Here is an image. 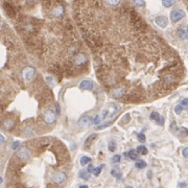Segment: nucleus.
I'll list each match as a JSON object with an SVG mask.
<instances>
[{"mask_svg": "<svg viewBox=\"0 0 188 188\" xmlns=\"http://www.w3.org/2000/svg\"><path fill=\"white\" fill-rule=\"evenodd\" d=\"M109 150H110V152H115V150H116V143L115 142H110V143H109Z\"/></svg>", "mask_w": 188, "mask_h": 188, "instance_id": "4be33fe9", "label": "nucleus"}, {"mask_svg": "<svg viewBox=\"0 0 188 188\" xmlns=\"http://www.w3.org/2000/svg\"><path fill=\"white\" fill-rule=\"evenodd\" d=\"M94 169H95V168H94L93 165L90 164L89 166H88V168H87V172H94Z\"/></svg>", "mask_w": 188, "mask_h": 188, "instance_id": "7c9ffc66", "label": "nucleus"}, {"mask_svg": "<svg viewBox=\"0 0 188 188\" xmlns=\"http://www.w3.org/2000/svg\"><path fill=\"white\" fill-rule=\"evenodd\" d=\"M13 125H14V121H13L12 119H6L4 122H3V125H4V127L6 130L11 129V127H13Z\"/></svg>", "mask_w": 188, "mask_h": 188, "instance_id": "2eb2a0df", "label": "nucleus"}, {"mask_svg": "<svg viewBox=\"0 0 188 188\" xmlns=\"http://www.w3.org/2000/svg\"><path fill=\"white\" fill-rule=\"evenodd\" d=\"M160 116H159V114H158L157 112H152V114H150V119L152 120H157L158 118H159Z\"/></svg>", "mask_w": 188, "mask_h": 188, "instance_id": "bb28decb", "label": "nucleus"}, {"mask_svg": "<svg viewBox=\"0 0 188 188\" xmlns=\"http://www.w3.org/2000/svg\"><path fill=\"white\" fill-rule=\"evenodd\" d=\"M107 110H108V117H112L114 114H116V112L118 111V108L115 103H111L110 105H109V108L107 109Z\"/></svg>", "mask_w": 188, "mask_h": 188, "instance_id": "6e6552de", "label": "nucleus"}, {"mask_svg": "<svg viewBox=\"0 0 188 188\" xmlns=\"http://www.w3.org/2000/svg\"><path fill=\"white\" fill-rule=\"evenodd\" d=\"M94 87V83L90 80H84L80 83V88L82 90H85V91H89V90H92Z\"/></svg>", "mask_w": 188, "mask_h": 188, "instance_id": "39448f33", "label": "nucleus"}, {"mask_svg": "<svg viewBox=\"0 0 188 188\" xmlns=\"http://www.w3.org/2000/svg\"><path fill=\"white\" fill-rule=\"evenodd\" d=\"M43 118H44V121L48 125H51L56 121V113L53 112V110H46L43 114Z\"/></svg>", "mask_w": 188, "mask_h": 188, "instance_id": "20e7f679", "label": "nucleus"}, {"mask_svg": "<svg viewBox=\"0 0 188 188\" xmlns=\"http://www.w3.org/2000/svg\"><path fill=\"white\" fill-rule=\"evenodd\" d=\"M137 137H138V139H139V141H140V142H144V141L146 140L145 135L142 134V133H139V134L137 135Z\"/></svg>", "mask_w": 188, "mask_h": 188, "instance_id": "a878e982", "label": "nucleus"}, {"mask_svg": "<svg viewBox=\"0 0 188 188\" xmlns=\"http://www.w3.org/2000/svg\"><path fill=\"white\" fill-rule=\"evenodd\" d=\"M135 166L139 169H142L146 166V162L145 161H143V160H137L136 163H135Z\"/></svg>", "mask_w": 188, "mask_h": 188, "instance_id": "f8f14e48", "label": "nucleus"}, {"mask_svg": "<svg viewBox=\"0 0 188 188\" xmlns=\"http://www.w3.org/2000/svg\"><path fill=\"white\" fill-rule=\"evenodd\" d=\"M96 137H97V135H96V134H92V135H90V136H88V137H87V139L85 140L84 147H85V148H89L90 146H91V144L93 143L94 139L96 138Z\"/></svg>", "mask_w": 188, "mask_h": 188, "instance_id": "1a4fd4ad", "label": "nucleus"}, {"mask_svg": "<svg viewBox=\"0 0 188 188\" xmlns=\"http://www.w3.org/2000/svg\"><path fill=\"white\" fill-rule=\"evenodd\" d=\"M103 4L109 5V6H118L120 4V1H117V0H113V1H106Z\"/></svg>", "mask_w": 188, "mask_h": 188, "instance_id": "dca6fc26", "label": "nucleus"}, {"mask_svg": "<svg viewBox=\"0 0 188 188\" xmlns=\"http://www.w3.org/2000/svg\"><path fill=\"white\" fill-rule=\"evenodd\" d=\"M181 103L183 105V106H188V98L183 99V100L181 101Z\"/></svg>", "mask_w": 188, "mask_h": 188, "instance_id": "473e14b6", "label": "nucleus"}, {"mask_svg": "<svg viewBox=\"0 0 188 188\" xmlns=\"http://www.w3.org/2000/svg\"><path fill=\"white\" fill-rule=\"evenodd\" d=\"M136 152H138V153L141 154V155H146L148 150H147V148H146L144 145H139L138 147H137Z\"/></svg>", "mask_w": 188, "mask_h": 188, "instance_id": "ddd939ff", "label": "nucleus"}, {"mask_svg": "<svg viewBox=\"0 0 188 188\" xmlns=\"http://www.w3.org/2000/svg\"><path fill=\"white\" fill-rule=\"evenodd\" d=\"M72 62L75 67H84L85 64L88 62V58L84 52H78L76 54L73 56Z\"/></svg>", "mask_w": 188, "mask_h": 188, "instance_id": "f257e3e1", "label": "nucleus"}, {"mask_svg": "<svg viewBox=\"0 0 188 188\" xmlns=\"http://www.w3.org/2000/svg\"><path fill=\"white\" fill-rule=\"evenodd\" d=\"M178 33H179V36H180V38H182V39H188V36H187L188 33H186V31H183V29H179Z\"/></svg>", "mask_w": 188, "mask_h": 188, "instance_id": "6ab92c4d", "label": "nucleus"}, {"mask_svg": "<svg viewBox=\"0 0 188 188\" xmlns=\"http://www.w3.org/2000/svg\"><path fill=\"white\" fill-rule=\"evenodd\" d=\"M66 179H67V174H65L64 172L62 170H58V172H54L53 174H51V180L54 184H63L64 182L66 181Z\"/></svg>", "mask_w": 188, "mask_h": 188, "instance_id": "f03ea898", "label": "nucleus"}, {"mask_svg": "<svg viewBox=\"0 0 188 188\" xmlns=\"http://www.w3.org/2000/svg\"><path fill=\"white\" fill-rule=\"evenodd\" d=\"M80 177L83 179V180H89L90 176H89V172H84V170H82V172H80Z\"/></svg>", "mask_w": 188, "mask_h": 188, "instance_id": "f3484780", "label": "nucleus"}, {"mask_svg": "<svg viewBox=\"0 0 188 188\" xmlns=\"http://www.w3.org/2000/svg\"><path fill=\"white\" fill-rule=\"evenodd\" d=\"M19 146H20L19 142H14V144H13V148H14V150H17V147H19Z\"/></svg>", "mask_w": 188, "mask_h": 188, "instance_id": "72a5a7b5", "label": "nucleus"}, {"mask_svg": "<svg viewBox=\"0 0 188 188\" xmlns=\"http://www.w3.org/2000/svg\"><path fill=\"white\" fill-rule=\"evenodd\" d=\"M150 174H152V172H147V176H148L147 178H148V179H150V178H152V177H150Z\"/></svg>", "mask_w": 188, "mask_h": 188, "instance_id": "4c0bfd02", "label": "nucleus"}, {"mask_svg": "<svg viewBox=\"0 0 188 188\" xmlns=\"http://www.w3.org/2000/svg\"><path fill=\"white\" fill-rule=\"evenodd\" d=\"M112 123H113V120H112V121H108V122H106V123H103V125H99V127H96V130H101V129H105V127H108V125H112Z\"/></svg>", "mask_w": 188, "mask_h": 188, "instance_id": "b1692460", "label": "nucleus"}, {"mask_svg": "<svg viewBox=\"0 0 188 188\" xmlns=\"http://www.w3.org/2000/svg\"><path fill=\"white\" fill-rule=\"evenodd\" d=\"M0 140H1V143H3V142H4V137H3L2 135L0 136Z\"/></svg>", "mask_w": 188, "mask_h": 188, "instance_id": "c9c22d12", "label": "nucleus"}, {"mask_svg": "<svg viewBox=\"0 0 188 188\" xmlns=\"http://www.w3.org/2000/svg\"><path fill=\"white\" fill-rule=\"evenodd\" d=\"M80 165L82 166H85V165H87L89 162H91V158L88 157V156H83L82 158H80Z\"/></svg>", "mask_w": 188, "mask_h": 188, "instance_id": "9b49d317", "label": "nucleus"}, {"mask_svg": "<svg viewBox=\"0 0 188 188\" xmlns=\"http://www.w3.org/2000/svg\"><path fill=\"white\" fill-rule=\"evenodd\" d=\"M56 114H60V107H59V103H56Z\"/></svg>", "mask_w": 188, "mask_h": 188, "instance_id": "f704fd0d", "label": "nucleus"}, {"mask_svg": "<svg viewBox=\"0 0 188 188\" xmlns=\"http://www.w3.org/2000/svg\"><path fill=\"white\" fill-rule=\"evenodd\" d=\"M80 188H89V187H88L87 185H80Z\"/></svg>", "mask_w": 188, "mask_h": 188, "instance_id": "e433bc0d", "label": "nucleus"}, {"mask_svg": "<svg viewBox=\"0 0 188 188\" xmlns=\"http://www.w3.org/2000/svg\"><path fill=\"white\" fill-rule=\"evenodd\" d=\"M125 188H133V187H132V186H127Z\"/></svg>", "mask_w": 188, "mask_h": 188, "instance_id": "ea45409f", "label": "nucleus"}, {"mask_svg": "<svg viewBox=\"0 0 188 188\" xmlns=\"http://www.w3.org/2000/svg\"><path fill=\"white\" fill-rule=\"evenodd\" d=\"M35 74H36L35 69L31 68V67H27V68H25L23 70V76H24V78H25L26 80H31V78L35 76Z\"/></svg>", "mask_w": 188, "mask_h": 188, "instance_id": "423d86ee", "label": "nucleus"}, {"mask_svg": "<svg viewBox=\"0 0 188 188\" xmlns=\"http://www.w3.org/2000/svg\"><path fill=\"white\" fill-rule=\"evenodd\" d=\"M185 16V12L182 11V9H174L172 13H170V20L174 23H177L178 21H180L182 18H184Z\"/></svg>", "mask_w": 188, "mask_h": 188, "instance_id": "7ed1b4c3", "label": "nucleus"}, {"mask_svg": "<svg viewBox=\"0 0 188 188\" xmlns=\"http://www.w3.org/2000/svg\"><path fill=\"white\" fill-rule=\"evenodd\" d=\"M155 21L156 24L161 28H165L167 26V23H168V20H167V18L165 16H158Z\"/></svg>", "mask_w": 188, "mask_h": 188, "instance_id": "0eeeda50", "label": "nucleus"}, {"mask_svg": "<svg viewBox=\"0 0 188 188\" xmlns=\"http://www.w3.org/2000/svg\"><path fill=\"white\" fill-rule=\"evenodd\" d=\"M156 122H157V125H164V118L163 117H159L157 120H156Z\"/></svg>", "mask_w": 188, "mask_h": 188, "instance_id": "cd10ccee", "label": "nucleus"}, {"mask_svg": "<svg viewBox=\"0 0 188 188\" xmlns=\"http://www.w3.org/2000/svg\"><path fill=\"white\" fill-rule=\"evenodd\" d=\"M180 186H181V187H184V186H186V183H180Z\"/></svg>", "mask_w": 188, "mask_h": 188, "instance_id": "58836bf2", "label": "nucleus"}, {"mask_svg": "<svg viewBox=\"0 0 188 188\" xmlns=\"http://www.w3.org/2000/svg\"><path fill=\"white\" fill-rule=\"evenodd\" d=\"M111 174H112V176L116 177V178H120V176H121V174H120L119 172L116 170V169H113L112 172H111Z\"/></svg>", "mask_w": 188, "mask_h": 188, "instance_id": "c756f323", "label": "nucleus"}, {"mask_svg": "<svg viewBox=\"0 0 188 188\" xmlns=\"http://www.w3.org/2000/svg\"><path fill=\"white\" fill-rule=\"evenodd\" d=\"M100 120H101L100 116H99V115L95 116V117H94V119H93V123H94V125H98L99 122H100Z\"/></svg>", "mask_w": 188, "mask_h": 188, "instance_id": "c85d7f7f", "label": "nucleus"}, {"mask_svg": "<svg viewBox=\"0 0 188 188\" xmlns=\"http://www.w3.org/2000/svg\"><path fill=\"white\" fill-rule=\"evenodd\" d=\"M120 159H121V157H120V155H115L112 157V163H119L120 162Z\"/></svg>", "mask_w": 188, "mask_h": 188, "instance_id": "412c9836", "label": "nucleus"}, {"mask_svg": "<svg viewBox=\"0 0 188 188\" xmlns=\"http://www.w3.org/2000/svg\"><path fill=\"white\" fill-rule=\"evenodd\" d=\"M182 111H183V107H182V105H178V106H176V108H174V112H176V114H181Z\"/></svg>", "mask_w": 188, "mask_h": 188, "instance_id": "393cba45", "label": "nucleus"}, {"mask_svg": "<svg viewBox=\"0 0 188 188\" xmlns=\"http://www.w3.org/2000/svg\"><path fill=\"white\" fill-rule=\"evenodd\" d=\"M162 4H163V6H165V7H169L174 4V0H163Z\"/></svg>", "mask_w": 188, "mask_h": 188, "instance_id": "a211bd4d", "label": "nucleus"}, {"mask_svg": "<svg viewBox=\"0 0 188 188\" xmlns=\"http://www.w3.org/2000/svg\"><path fill=\"white\" fill-rule=\"evenodd\" d=\"M183 156H184L185 158H188V147L184 148V150H183Z\"/></svg>", "mask_w": 188, "mask_h": 188, "instance_id": "2f4dec72", "label": "nucleus"}, {"mask_svg": "<svg viewBox=\"0 0 188 188\" xmlns=\"http://www.w3.org/2000/svg\"><path fill=\"white\" fill-rule=\"evenodd\" d=\"M187 33H188V26H187Z\"/></svg>", "mask_w": 188, "mask_h": 188, "instance_id": "a19ab883", "label": "nucleus"}, {"mask_svg": "<svg viewBox=\"0 0 188 188\" xmlns=\"http://www.w3.org/2000/svg\"><path fill=\"white\" fill-rule=\"evenodd\" d=\"M127 156H129L132 160H137V159H138V153H137V152H135L134 150H130L129 153H127Z\"/></svg>", "mask_w": 188, "mask_h": 188, "instance_id": "4468645a", "label": "nucleus"}, {"mask_svg": "<svg viewBox=\"0 0 188 188\" xmlns=\"http://www.w3.org/2000/svg\"><path fill=\"white\" fill-rule=\"evenodd\" d=\"M90 122H91V119H90V117H88V116H85V117H82L80 119V121H78V125L82 127H88V125H90Z\"/></svg>", "mask_w": 188, "mask_h": 188, "instance_id": "9d476101", "label": "nucleus"}, {"mask_svg": "<svg viewBox=\"0 0 188 188\" xmlns=\"http://www.w3.org/2000/svg\"><path fill=\"white\" fill-rule=\"evenodd\" d=\"M103 165H99L98 167H96V168L94 169V176H98L99 174L101 172V169H103Z\"/></svg>", "mask_w": 188, "mask_h": 188, "instance_id": "5701e85b", "label": "nucleus"}, {"mask_svg": "<svg viewBox=\"0 0 188 188\" xmlns=\"http://www.w3.org/2000/svg\"><path fill=\"white\" fill-rule=\"evenodd\" d=\"M135 6L137 7H144L145 6V2L144 1H141V0H138V1H134Z\"/></svg>", "mask_w": 188, "mask_h": 188, "instance_id": "aec40b11", "label": "nucleus"}]
</instances>
